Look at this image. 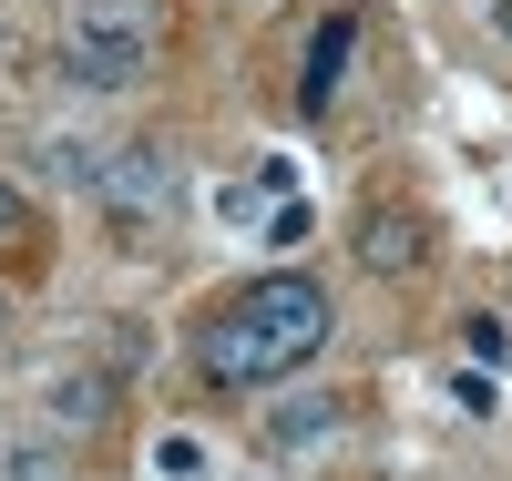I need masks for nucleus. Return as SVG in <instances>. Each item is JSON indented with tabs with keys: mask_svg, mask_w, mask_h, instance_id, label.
Masks as SVG:
<instances>
[{
	"mask_svg": "<svg viewBox=\"0 0 512 481\" xmlns=\"http://www.w3.org/2000/svg\"><path fill=\"white\" fill-rule=\"evenodd\" d=\"M328 287L318 277H256V287H236L216 318H205V338H195V359H205V379H226V389H256V379H287V369H308L318 348H328Z\"/></svg>",
	"mask_w": 512,
	"mask_h": 481,
	"instance_id": "1",
	"label": "nucleus"
},
{
	"mask_svg": "<svg viewBox=\"0 0 512 481\" xmlns=\"http://www.w3.org/2000/svg\"><path fill=\"white\" fill-rule=\"evenodd\" d=\"M461 338H472V359H482V369L512 359V318H461Z\"/></svg>",
	"mask_w": 512,
	"mask_h": 481,
	"instance_id": "8",
	"label": "nucleus"
},
{
	"mask_svg": "<svg viewBox=\"0 0 512 481\" xmlns=\"http://www.w3.org/2000/svg\"><path fill=\"white\" fill-rule=\"evenodd\" d=\"M164 41V11L154 0H72V31H62V72L82 93H134L144 62Z\"/></svg>",
	"mask_w": 512,
	"mask_h": 481,
	"instance_id": "2",
	"label": "nucleus"
},
{
	"mask_svg": "<svg viewBox=\"0 0 512 481\" xmlns=\"http://www.w3.org/2000/svg\"><path fill=\"white\" fill-rule=\"evenodd\" d=\"M451 400L472 410V420H492V369H461V379H451Z\"/></svg>",
	"mask_w": 512,
	"mask_h": 481,
	"instance_id": "10",
	"label": "nucleus"
},
{
	"mask_svg": "<svg viewBox=\"0 0 512 481\" xmlns=\"http://www.w3.org/2000/svg\"><path fill=\"white\" fill-rule=\"evenodd\" d=\"M11 236H31V205H21L11 185H0V246H11Z\"/></svg>",
	"mask_w": 512,
	"mask_h": 481,
	"instance_id": "11",
	"label": "nucleus"
},
{
	"mask_svg": "<svg viewBox=\"0 0 512 481\" xmlns=\"http://www.w3.org/2000/svg\"><path fill=\"white\" fill-rule=\"evenodd\" d=\"M492 21H502V41H512V0H492Z\"/></svg>",
	"mask_w": 512,
	"mask_h": 481,
	"instance_id": "12",
	"label": "nucleus"
},
{
	"mask_svg": "<svg viewBox=\"0 0 512 481\" xmlns=\"http://www.w3.org/2000/svg\"><path fill=\"white\" fill-rule=\"evenodd\" d=\"M349 52H359V11H328L318 41H308V72H297V103H308V113L338 103V72H349Z\"/></svg>",
	"mask_w": 512,
	"mask_h": 481,
	"instance_id": "5",
	"label": "nucleus"
},
{
	"mask_svg": "<svg viewBox=\"0 0 512 481\" xmlns=\"http://www.w3.org/2000/svg\"><path fill=\"white\" fill-rule=\"evenodd\" d=\"M328 430H338V400H297V410L267 420V441H277V451H318Z\"/></svg>",
	"mask_w": 512,
	"mask_h": 481,
	"instance_id": "7",
	"label": "nucleus"
},
{
	"mask_svg": "<svg viewBox=\"0 0 512 481\" xmlns=\"http://www.w3.org/2000/svg\"><path fill=\"white\" fill-rule=\"evenodd\" d=\"M93 195L113 205V226H154V215L175 205V164H164V144H123V154L93 174Z\"/></svg>",
	"mask_w": 512,
	"mask_h": 481,
	"instance_id": "3",
	"label": "nucleus"
},
{
	"mask_svg": "<svg viewBox=\"0 0 512 481\" xmlns=\"http://www.w3.org/2000/svg\"><path fill=\"white\" fill-rule=\"evenodd\" d=\"M0 481H62L52 451H0Z\"/></svg>",
	"mask_w": 512,
	"mask_h": 481,
	"instance_id": "9",
	"label": "nucleus"
},
{
	"mask_svg": "<svg viewBox=\"0 0 512 481\" xmlns=\"http://www.w3.org/2000/svg\"><path fill=\"white\" fill-rule=\"evenodd\" d=\"M420 256H431V226H420L410 205H369V215H359V267H379V277H410Z\"/></svg>",
	"mask_w": 512,
	"mask_h": 481,
	"instance_id": "4",
	"label": "nucleus"
},
{
	"mask_svg": "<svg viewBox=\"0 0 512 481\" xmlns=\"http://www.w3.org/2000/svg\"><path fill=\"white\" fill-rule=\"evenodd\" d=\"M52 420L62 430H103L113 420V389L103 379H52Z\"/></svg>",
	"mask_w": 512,
	"mask_h": 481,
	"instance_id": "6",
	"label": "nucleus"
}]
</instances>
